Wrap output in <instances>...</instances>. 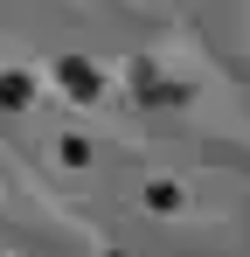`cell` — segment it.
Instances as JSON below:
<instances>
[{"instance_id": "cell-1", "label": "cell", "mask_w": 250, "mask_h": 257, "mask_svg": "<svg viewBox=\"0 0 250 257\" xmlns=\"http://www.w3.org/2000/svg\"><path fill=\"white\" fill-rule=\"evenodd\" d=\"M56 77H63V84H70V90H83V97H90V90H97V70H90V63H63V70H56Z\"/></svg>"}, {"instance_id": "cell-2", "label": "cell", "mask_w": 250, "mask_h": 257, "mask_svg": "<svg viewBox=\"0 0 250 257\" xmlns=\"http://www.w3.org/2000/svg\"><path fill=\"white\" fill-rule=\"evenodd\" d=\"M0 104H28V77H0Z\"/></svg>"}]
</instances>
